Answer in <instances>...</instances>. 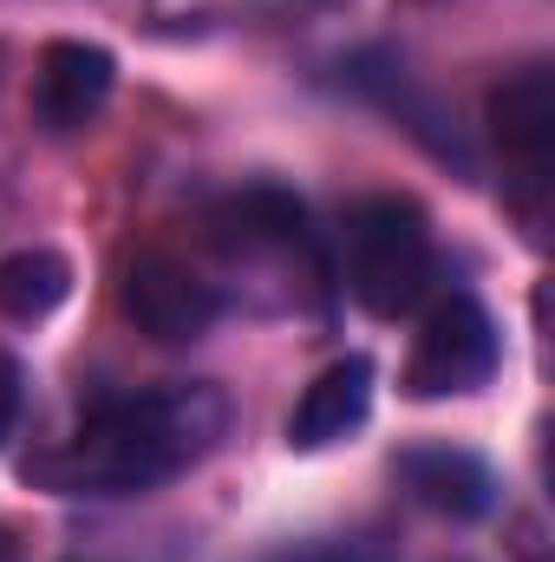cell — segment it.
I'll return each instance as SVG.
<instances>
[{"label": "cell", "mask_w": 555, "mask_h": 562, "mask_svg": "<svg viewBox=\"0 0 555 562\" xmlns=\"http://www.w3.org/2000/svg\"><path fill=\"white\" fill-rule=\"evenodd\" d=\"M373 413V360L366 353H347L333 360L327 373H314V386L294 400L287 413V445L294 451H327L340 438H353Z\"/></svg>", "instance_id": "cell-9"}, {"label": "cell", "mask_w": 555, "mask_h": 562, "mask_svg": "<svg viewBox=\"0 0 555 562\" xmlns=\"http://www.w3.org/2000/svg\"><path fill=\"white\" fill-rule=\"evenodd\" d=\"M229 431V400L209 380H170L92 406L79 431L26 458V484L53 497H144L196 471Z\"/></svg>", "instance_id": "cell-1"}, {"label": "cell", "mask_w": 555, "mask_h": 562, "mask_svg": "<svg viewBox=\"0 0 555 562\" xmlns=\"http://www.w3.org/2000/svg\"><path fill=\"white\" fill-rule=\"evenodd\" d=\"M490 138L510 164V183L523 196L550 190V164H555V86L550 66H523L517 79H503L490 92Z\"/></svg>", "instance_id": "cell-6"}, {"label": "cell", "mask_w": 555, "mask_h": 562, "mask_svg": "<svg viewBox=\"0 0 555 562\" xmlns=\"http://www.w3.org/2000/svg\"><path fill=\"white\" fill-rule=\"evenodd\" d=\"M163 33H256V26H307L347 0H144Z\"/></svg>", "instance_id": "cell-10"}, {"label": "cell", "mask_w": 555, "mask_h": 562, "mask_svg": "<svg viewBox=\"0 0 555 562\" xmlns=\"http://www.w3.org/2000/svg\"><path fill=\"white\" fill-rule=\"evenodd\" d=\"M497 360H503V340H497V321L484 314V301L444 294V301H431V314H424V327H418V340H412L406 393L412 400L484 393L497 380Z\"/></svg>", "instance_id": "cell-4"}, {"label": "cell", "mask_w": 555, "mask_h": 562, "mask_svg": "<svg viewBox=\"0 0 555 562\" xmlns=\"http://www.w3.org/2000/svg\"><path fill=\"white\" fill-rule=\"evenodd\" d=\"M20 406H26V373H20V360L0 347V445L13 438V425H20Z\"/></svg>", "instance_id": "cell-12"}, {"label": "cell", "mask_w": 555, "mask_h": 562, "mask_svg": "<svg viewBox=\"0 0 555 562\" xmlns=\"http://www.w3.org/2000/svg\"><path fill=\"white\" fill-rule=\"evenodd\" d=\"M72 294V262L59 249H13L0 256V314L7 321H46Z\"/></svg>", "instance_id": "cell-11"}, {"label": "cell", "mask_w": 555, "mask_h": 562, "mask_svg": "<svg viewBox=\"0 0 555 562\" xmlns=\"http://www.w3.org/2000/svg\"><path fill=\"white\" fill-rule=\"evenodd\" d=\"M125 314L138 321L150 340L163 347H190L223 321V294L196 262L170 256V249H144L125 269Z\"/></svg>", "instance_id": "cell-5"}, {"label": "cell", "mask_w": 555, "mask_h": 562, "mask_svg": "<svg viewBox=\"0 0 555 562\" xmlns=\"http://www.w3.org/2000/svg\"><path fill=\"white\" fill-rule=\"evenodd\" d=\"M393 477L406 484L412 504L451 517V524H477L497 510V471L464 445H412L393 458Z\"/></svg>", "instance_id": "cell-8"}, {"label": "cell", "mask_w": 555, "mask_h": 562, "mask_svg": "<svg viewBox=\"0 0 555 562\" xmlns=\"http://www.w3.org/2000/svg\"><path fill=\"white\" fill-rule=\"evenodd\" d=\"M203 229H209V249H216L223 307H229V288H236V301H249L262 314H287V307H307L327 281V262H320V243L307 229L301 196H287L275 183L229 190L209 210Z\"/></svg>", "instance_id": "cell-2"}, {"label": "cell", "mask_w": 555, "mask_h": 562, "mask_svg": "<svg viewBox=\"0 0 555 562\" xmlns=\"http://www.w3.org/2000/svg\"><path fill=\"white\" fill-rule=\"evenodd\" d=\"M118 86V59L105 46H86V40H53L39 53V72H33V125L66 138V132H86L105 99Z\"/></svg>", "instance_id": "cell-7"}, {"label": "cell", "mask_w": 555, "mask_h": 562, "mask_svg": "<svg viewBox=\"0 0 555 562\" xmlns=\"http://www.w3.org/2000/svg\"><path fill=\"white\" fill-rule=\"evenodd\" d=\"M0 562H7V550H0Z\"/></svg>", "instance_id": "cell-13"}, {"label": "cell", "mask_w": 555, "mask_h": 562, "mask_svg": "<svg viewBox=\"0 0 555 562\" xmlns=\"http://www.w3.org/2000/svg\"><path fill=\"white\" fill-rule=\"evenodd\" d=\"M340 276H347V294L380 321L412 314L431 294L438 243H431V223H424V210L412 196H360L347 210V223H340Z\"/></svg>", "instance_id": "cell-3"}]
</instances>
